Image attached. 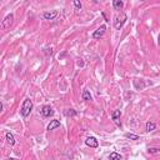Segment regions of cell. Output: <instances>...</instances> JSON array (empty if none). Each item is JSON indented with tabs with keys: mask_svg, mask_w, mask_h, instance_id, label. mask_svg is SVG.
Returning a JSON list of instances; mask_svg holds the SVG:
<instances>
[{
	"mask_svg": "<svg viewBox=\"0 0 160 160\" xmlns=\"http://www.w3.org/2000/svg\"><path fill=\"white\" fill-rule=\"evenodd\" d=\"M120 115H121V113H120V110L119 109H115L113 111L111 114V118H113V120H114V123H115L118 126H121V123H120Z\"/></svg>",
	"mask_w": 160,
	"mask_h": 160,
	"instance_id": "52a82bcc",
	"label": "cell"
},
{
	"mask_svg": "<svg viewBox=\"0 0 160 160\" xmlns=\"http://www.w3.org/2000/svg\"><path fill=\"white\" fill-rule=\"evenodd\" d=\"M85 144L88 146H90V148H98L99 146V142L94 138V136H89V138H86Z\"/></svg>",
	"mask_w": 160,
	"mask_h": 160,
	"instance_id": "ba28073f",
	"label": "cell"
},
{
	"mask_svg": "<svg viewBox=\"0 0 160 160\" xmlns=\"http://www.w3.org/2000/svg\"><path fill=\"white\" fill-rule=\"evenodd\" d=\"M6 142H8V144H9L10 146L15 145V138H14V135L11 134L10 131H8V133H6Z\"/></svg>",
	"mask_w": 160,
	"mask_h": 160,
	"instance_id": "30bf717a",
	"label": "cell"
},
{
	"mask_svg": "<svg viewBox=\"0 0 160 160\" xmlns=\"http://www.w3.org/2000/svg\"><path fill=\"white\" fill-rule=\"evenodd\" d=\"M81 98H83V100H85V101H91V100H93V96H91L89 90H84Z\"/></svg>",
	"mask_w": 160,
	"mask_h": 160,
	"instance_id": "7c38bea8",
	"label": "cell"
},
{
	"mask_svg": "<svg viewBox=\"0 0 160 160\" xmlns=\"http://www.w3.org/2000/svg\"><path fill=\"white\" fill-rule=\"evenodd\" d=\"M40 114L44 118H50V116L54 115V110H53L49 105H44L43 108H41V110H40Z\"/></svg>",
	"mask_w": 160,
	"mask_h": 160,
	"instance_id": "277c9868",
	"label": "cell"
},
{
	"mask_svg": "<svg viewBox=\"0 0 160 160\" xmlns=\"http://www.w3.org/2000/svg\"><path fill=\"white\" fill-rule=\"evenodd\" d=\"M125 138H126V139H130V140H138L139 136L135 135V134H131V133H126V134H125Z\"/></svg>",
	"mask_w": 160,
	"mask_h": 160,
	"instance_id": "9a60e30c",
	"label": "cell"
},
{
	"mask_svg": "<svg viewBox=\"0 0 160 160\" xmlns=\"http://www.w3.org/2000/svg\"><path fill=\"white\" fill-rule=\"evenodd\" d=\"M33 110V101L30 98H26L24 103H23L21 105V110H20V114L23 118H28L30 115V113H31Z\"/></svg>",
	"mask_w": 160,
	"mask_h": 160,
	"instance_id": "6da1fadb",
	"label": "cell"
},
{
	"mask_svg": "<svg viewBox=\"0 0 160 160\" xmlns=\"http://www.w3.org/2000/svg\"><path fill=\"white\" fill-rule=\"evenodd\" d=\"M105 30H106L105 25L99 26V28L93 33V39H100V38H103V36H104V34H105Z\"/></svg>",
	"mask_w": 160,
	"mask_h": 160,
	"instance_id": "5b68a950",
	"label": "cell"
},
{
	"mask_svg": "<svg viewBox=\"0 0 160 160\" xmlns=\"http://www.w3.org/2000/svg\"><path fill=\"white\" fill-rule=\"evenodd\" d=\"M59 11L58 10H50V11H44L43 13V18L45 20H54V19L58 16Z\"/></svg>",
	"mask_w": 160,
	"mask_h": 160,
	"instance_id": "8992f818",
	"label": "cell"
},
{
	"mask_svg": "<svg viewBox=\"0 0 160 160\" xmlns=\"http://www.w3.org/2000/svg\"><path fill=\"white\" fill-rule=\"evenodd\" d=\"M155 128H157V125H155V123H153V121H148V123H146V131L148 133L154 131Z\"/></svg>",
	"mask_w": 160,
	"mask_h": 160,
	"instance_id": "4fadbf2b",
	"label": "cell"
},
{
	"mask_svg": "<svg viewBox=\"0 0 160 160\" xmlns=\"http://www.w3.org/2000/svg\"><path fill=\"white\" fill-rule=\"evenodd\" d=\"M148 151H149V154H158V153H160V149L159 148H149Z\"/></svg>",
	"mask_w": 160,
	"mask_h": 160,
	"instance_id": "e0dca14e",
	"label": "cell"
},
{
	"mask_svg": "<svg viewBox=\"0 0 160 160\" xmlns=\"http://www.w3.org/2000/svg\"><path fill=\"white\" fill-rule=\"evenodd\" d=\"M13 21H14V15L13 14H9L6 15L5 19L3 20L1 25H3V29H9L11 25H13Z\"/></svg>",
	"mask_w": 160,
	"mask_h": 160,
	"instance_id": "3957f363",
	"label": "cell"
},
{
	"mask_svg": "<svg viewBox=\"0 0 160 160\" xmlns=\"http://www.w3.org/2000/svg\"><path fill=\"white\" fill-rule=\"evenodd\" d=\"M113 6L115 10H121L124 8V3L121 0H114L113 1Z\"/></svg>",
	"mask_w": 160,
	"mask_h": 160,
	"instance_id": "8fae6325",
	"label": "cell"
},
{
	"mask_svg": "<svg viewBox=\"0 0 160 160\" xmlns=\"http://www.w3.org/2000/svg\"><path fill=\"white\" fill-rule=\"evenodd\" d=\"M121 159H123V157L119 153H115V151L109 155V160H121Z\"/></svg>",
	"mask_w": 160,
	"mask_h": 160,
	"instance_id": "5bb4252c",
	"label": "cell"
},
{
	"mask_svg": "<svg viewBox=\"0 0 160 160\" xmlns=\"http://www.w3.org/2000/svg\"><path fill=\"white\" fill-rule=\"evenodd\" d=\"M128 20V16L126 14H120V15H116L115 16V20H114V26H115V29L120 30L123 28V25L126 23Z\"/></svg>",
	"mask_w": 160,
	"mask_h": 160,
	"instance_id": "7a4b0ae2",
	"label": "cell"
},
{
	"mask_svg": "<svg viewBox=\"0 0 160 160\" xmlns=\"http://www.w3.org/2000/svg\"><path fill=\"white\" fill-rule=\"evenodd\" d=\"M65 115L66 116H75V115H77V111H75L74 109H68L65 111Z\"/></svg>",
	"mask_w": 160,
	"mask_h": 160,
	"instance_id": "2e32d148",
	"label": "cell"
},
{
	"mask_svg": "<svg viewBox=\"0 0 160 160\" xmlns=\"http://www.w3.org/2000/svg\"><path fill=\"white\" fill-rule=\"evenodd\" d=\"M74 6L77 8V10H80L83 8V5H81V3L79 1V0H74Z\"/></svg>",
	"mask_w": 160,
	"mask_h": 160,
	"instance_id": "ac0fdd59",
	"label": "cell"
},
{
	"mask_svg": "<svg viewBox=\"0 0 160 160\" xmlns=\"http://www.w3.org/2000/svg\"><path fill=\"white\" fill-rule=\"evenodd\" d=\"M59 126H60V121H59V120H51L50 124L48 125V130H49V131H50V130H54V129L59 128Z\"/></svg>",
	"mask_w": 160,
	"mask_h": 160,
	"instance_id": "9c48e42d",
	"label": "cell"
}]
</instances>
